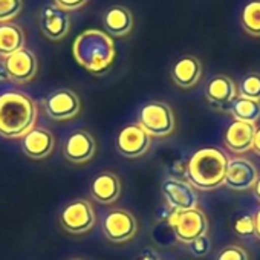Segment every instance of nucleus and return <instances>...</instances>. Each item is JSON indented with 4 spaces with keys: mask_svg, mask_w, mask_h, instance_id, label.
I'll use <instances>...</instances> for the list:
<instances>
[{
    "mask_svg": "<svg viewBox=\"0 0 260 260\" xmlns=\"http://www.w3.org/2000/svg\"><path fill=\"white\" fill-rule=\"evenodd\" d=\"M254 225H255V230H254V236H257L260 239V210L255 213L254 216Z\"/></svg>",
    "mask_w": 260,
    "mask_h": 260,
    "instance_id": "obj_32",
    "label": "nucleus"
},
{
    "mask_svg": "<svg viewBox=\"0 0 260 260\" xmlns=\"http://www.w3.org/2000/svg\"><path fill=\"white\" fill-rule=\"evenodd\" d=\"M96 222V213L90 201L74 199L60 213V225L69 234L81 236L89 233Z\"/></svg>",
    "mask_w": 260,
    "mask_h": 260,
    "instance_id": "obj_5",
    "label": "nucleus"
},
{
    "mask_svg": "<svg viewBox=\"0 0 260 260\" xmlns=\"http://www.w3.org/2000/svg\"><path fill=\"white\" fill-rule=\"evenodd\" d=\"M90 196L104 205L116 202L121 196V181L112 172L98 173L90 182Z\"/></svg>",
    "mask_w": 260,
    "mask_h": 260,
    "instance_id": "obj_19",
    "label": "nucleus"
},
{
    "mask_svg": "<svg viewBox=\"0 0 260 260\" xmlns=\"http://www.w3.org/2000/svg\"><path fill=\"white\" fill-rule=\"evenodd\" d=\"M161 191L172 211H185L198 207V194L194 187L187 181L167 178L161 185Z\"/></svg>",
    "mask_w": 260,
    "mask_h": 260,
    "instance_id": "obj_10",
    "label": "nucleus"
},
{
    "mask_svg": "<svg viewBox=\"0 0 260 260\" xmlns=\"http://www.w3.org/2000/svg\"><path fill=\"white\" fill-rule=\"evenodd\" d=\"M22 0H0V23H8L22 11Z\"/></svg>",
    "mask_w": 260,
    "mask_h": 260,
    "instance_id": "obj_26",
    "label": "nucleus"
},
{
    "mask_svg": "<svg viewBox=\"0 0 260 260\" xmlns=\"http://www.w3.org/2000/svg\"><path fill=\"white\" fill-rule=\"evenodd\" d=\"M237 95L242 98L260 101V74L258 72L246 74L239 83Z\"/></svg>",
    "mask_w": 260,
    "mask_h": 260,
    "instance_id": "obj_24",
    "label": "nucleus"
},
{
    "mask_svg": "<svg viewBox=\"0 0 260 260\" xmlns=\"http://www.w3.org/2000/svg\"><path fill=\"white\" fill-rule=\"evenodd\" d=\"M55 147V138L51 130L45 127H34L22 138L23 153L36 161L48 158Z\"/></svg>",
    "mask_w": 260,
    "mask_h": 260,
    "instance_id": "obj_14",
    "label": "nucleus"
},
{
    "mask_svg": "<svg viewBox=\"0 0 260 260\" xmlns=\"http://www.w3.org/2000/svg\"><path fill=\"white\" fill-rule=\"evenodd\" d=\"M25 48V34L16 23H0V57H10L11 54Z\"/></svg>",
    "mask_w": 260,
    "mask_h": 260,
    "instance_id": "obj_21",
    "label": "nucleus"
},
{
    "mask_svg": "<svg viewBox=\"0 0 260 260\" xmlns=\"http://www.w3.org/2000/svg\"><path fill=\"white\" fill-rule=\"evenodd\" d=\"M230 113L233 115L234 121L255 124L260 118V101L237 96L230 106Z\"/></svg>",
    "mask_w": 260,
    "mask_h": 260,
    "instance_id": "obj_22",
    "label": "nucleus"
},
{
    "mask_svg": "<svg viewBox=\"0 0 260 260\" xmlns=\"http://www.w3.org/2000/svg\"><path fill=\"white\" fill-rule=\"evenodd\" d=\"M87 4V0H55V5H58L64 11L78 10Z\"/></svg>",
    "mask_w": 260,
    "mask_h": 260,
    "instance_id": "obj_29",
    "label": "nucleus"
},
{
    "mask_svg": "<svg viewBox=\"0 0 260 260\" xmlns=\"http://www.w3.org/2000/svg\"><path fill=\"white\" fill-rule=\"evenodd\" d=\"M138 124L150 137L164 138L175 130V115L167 103L149 101L140 109Z\"/></svg>",
    "mask_w": 260,
    "mask_h": 260,
    "instance_id": "obj_4",
    "label": "nucleus"
},
{
    "mask_svg": "<svg viewBox=\"0 0 260 260\" xmlns=\"http://www.w3.org/2000/svg\"><path fill=\"white\" fill-rule=\"evenodd\" d=\"M252 150L260 155V127L255 128V135H254V143H252Z\"/></svg>",
    "mask_w": 260,
    "mask_h": 260,
    "instance_id": "obj_31",
    "label": "nucleus"
},
{
    "mask_svg": "<svg viewBox=\"0 0 260 260\" xmlns=\"http://www.w3.org/2000/svg\"><path fill=\"white\" fill-rule=\"evenodd\" d=\"M258 178L255 166L245 158H231L226 169L225 184L231 190H248L252 188Z\"/></svg>",
    "mask_w": 260,
    "mask_h": 260,
    "instance_id": "obj_15",
    "label": "nucleus"
},
{
    "mask_svg": "<svg viewBox=\"0 0 260 260\" xmlns=\"http://www.w3.org/2000/svg\"><path fill=\"white\" fill-rule=\"evenodd\" d=\"M240 25L251 37H260V0H251L240 11Z\"/></svg>",
    "mask_w": 260,
    "mask_h": 260,
    "instance_id": "obj_23",
    "label": "nucleus"
},
{
    "mask_svg": "<svg viewBox=\"0 0 260 260\" xmlns=\"http://www.w3.org/2000/svg\"><path fill=\"white\" fill-rule=\"evenodd\" d=\"M40 29L49 40H61L68 36L71 28V20L68 11L61 10L58 5L48 4L40 10Z\"/></svg>",
    "mask_w": 260,
    "mask_h": 260,
    "instance_id": "obj_13",
    "label": "nucleus"
},
{
    "mask_svg": "<svg viewBox=\"0 0 260 260\" xmlns=\"http://www.w3.org/2000/svg\"><path fill=\"white\" fill-rule=\"evenodd\" d=\"M96 153V141L87 130L69 134L63 144V156L72 164H86Z\"/></svg>",
    "mask_w": 260,
    "mask_h": 260,
    "instance_id": "obj_12",
    "label": "nucleus"
},
{
    "mask_svg": "<svg viewBox=\"0 0 260 260\" xmlns=\"http://www.w3.org/2000/svg\"><path fill=\"white\" fill-rule=\"evenodd\" d=\"M8 77H7V72H5V68H4V63H0V83L7 81Z\"/></svg>",
    "mask_w": 260,
    "mask_h": 260,
    "instance_id": "obj_34",
    "label": "nucleus"
},
{
    "mask_svg": "<svg viewBox=\"0 0 260 260\" xmlns=\"http://www.w3.org/2000/svg\"><path fill=\"white\" fill-rule=\"evenodd\" d=\"M205 96L216 109L230 110L231 103L237 98V86L230 77L216 75L208 81L205 87Z\"/></svg>",
    "mask_w": 260,
    "mask_h": 260,
    "instance_id": "obj_16",
    "label": "nucleus"
},
{
    "mask_svg": "<svg viewBox=\"0 0 260 260\" xmlns=\"http://www.w3.org/2000/svg\"><path fill=\"white\" fill-rule=\"evenodd\" d=\"M255 124L243 122V121H233L223 137V144L228 150L234 153H245L252 150L254 135H255Z\"/></svg>",
    "mask_w": 260,
    "mask_h": 260,
    "instance_id": "obj_17",
    "label": "nucleus"
},
{
    "mask_svg": "<svg viewBox=\"0 0 260 260\" xmlns=\"http://www.w3.org/2000/svg\"><path fill=\"white\" fill-rule=\"evenodd\" d=\"M104 29L110 37H124L134 28V16L125 7H110L103 16Z\"/></svg>",
    "mask_w": 260,
    "mask_h": 260,
    "instance_id": "obj_20",
    "label": "nucleus"
},
{
    "mask_svg": "<svg viewBox=\"0 0 260 260\" xmlns=\"http://www.w3.org/2000/svg\"><path fill=\"white\" fill-rule=\"evenodd\" d=\"M216 260H248V254L237 245H228L216 255Z\"/></svg>",
    "mask_w": 260,
    "mask_h": 260,
    "instance_id": "obj_28",
    "label": "nucleus"
},
{
    "mask_svg": "<svg viewBox=\"0 0 260 260\" xmlns=\"http://www.w3.org/2000/svg\"><path fill=\"white\" fill-rule=\"evenodd\" d=\"M72 54L75 61L87 72L101 75L104 74L115 60V43L113 39L100 29H86L77 36Z\"/></svg>",
    "mask_w": 260,
    "mask_h": 260,
    "instance_id": "obj_2",
    "label": "nucleus"
},
{
    "mask_svg": "<svg viewBox=\"0 0 260 260\" xmlns=\"http://www.w3.org/2000/svg\"><path fill=\"white\" fill-rule=\"evenodd\" d=\"M169 225L172 226L176 239L184 243L207 234L208 220L201 208H191L185 211H172L169 216Z\"/></svg>",
    "mask_w": 260,
    "mask_h": 260,
    "instance_id": "obj_6",
    "label": "nucleus"
},
{
    "mask_svg": "<svg viewBox=\"0 0 260 260\" xmlns=\"http://www.w3.org/2000/svg\"><path fill=\"white\" fill-rule=\"evenodd\" d=\"M137 260H162V258L159 257V254H158L155 249L146 248V249H143V251L140 252V255L137 257Z\"/></svg>",
    "mask_w": 260,
    "mask_h": 260,
    "instance_id": "obj_30",
    "label": "nucleus"
},
{
    "mask_svg": "<svg viewBox=\"0 0 260 260\" xmlns=\"http://www.w3.org/2000/svg\"><path fill=\"white\" fill-rule=\"evenodd\" d=\"M46 115L54 121H69L78 116L81 110V100L80 96L66 87L57 89L51 92L42 101Z\"/></svg>",
    "mask_w": 260,
    "mask_h": 260,
    "instance_id": "obj_9",
    "label": "nucleus"
},
{
    "mask_svg": "<svg viewBox=\"0 0 260 260\" xmlns=\"http://www.w3.org/2000/svg\"><path fill=\"white\" fill-rule=\"evenodd\" d=\"M36 101L17 90L0 93V137L8 140L23 138L37 121Z\"/></svg>",
    "mask_w": 260,
    "mask_h": 260,
    "instance_id": "obj_1",
    "label": "nucleus"
},
{
    "mask_svg": "<svg viewBox=\"0 0 260 260\" xmlns=\"http://www.w3.org/2000/svg\"><path fill=\"white\" fill-rule=\"evenodd\" d=\"M101 230L107 240L113 243H124L137 236L138 220L128 210L113 208L103 217Z\"/></svg>",
    "mask_w": 260,
    "mask_h": 260,
    "instance_id": "obj_7",
    "label": "nucleus"
},
{
    "mask_svg": "<svg viewBox=\"0 0 260 260\" xmlns=\"http://www.w3.org/2000/svg\"><path fill=\"white\" fill-rule=\"evenodd\" d=\"M170 75L178 87L190 89L196 86L202 77V63L194 55H182L172 66Z\"/></svg>",
    "mask_w": 260,
    "mask_h": 260,
    "instance_id": "obj_18",
    "label": "nucleus"
},
{
    "mask_svg": "<svg viewBox=\"0 0 260 260\" xmlns=\"http://www.w3.org/2000/svg\"><path fill=\"white\" fill-rule=\"evenodd\" d=\"M4 68L8 80H11L13 83L25 84L37 75L39 60L32 51L22 48L20 51L11 54L4 60Z\"/></svg>",
    "mask_w": 260,
    "mask_h": 260,
    "instance_id": "obj_11",
    "label": "nucleus"
},
{
    "mask_svg": "<svg viewBox=\"0 0 260 260\" xmlns=\"http://www.w3.org/2000/svg\"><path fill=\"white\" fill-rule=\"evenodd\" d=\"M69 260H83V258H80V257H74V258H69Z\"/></svg>",
    "mask_w": 260,
    "mask_h": 260,
    "instance_id": "obj_35",
    "label": "nucleus"
},
{
    "mask_svg": "<svg viewBox=\"0 0 260 260\" xmlns=\"http://www.w3.org/2000/svg\"><path fill=\"white\" fill-rule=\"evenodd\" d=\"M188 249L194 257H205L211 249V240L207 234H204V236L191 240L188 243Z\"/></svg>",
    "mask_w": 260,
    "mask_h": 260,
    "instance_id": "obj_27",
    "label": "nucleus"
},
{
    "mask_svg": "<svg viewBox=\"0 0 260 260\" xmlns=\"http://www.w3.org/2000/svg\"><path fill=\"white\" fill-rule=\"evenodd\" d=\"M230 158L219 147L196 150L187 162V182L199 190H214L225 184Z\"/></svg>",
    "mask_w": 260,
    "mask_h": 260,
    "instance_id": "obj_3",
    "label": "nucleus"
},
{
    "mask_svg": "<svg viewBox=\"0 0 260 260\" xmlns=\"http://www.w3.org/2000/svg\"><path fill=\"white\" fill-rule=\"evenodd\" d=\"M152 137L138 124H125L115 138V147L119 155L128 159H135L146 155L150 149Z\"/></svg>",
    "mask_w": 260,
    "mask_h": 260,
    "instance_id": "obj_8",
    "label": "nucleus"
},
{
    "mask_svg": "<svg viewBox=\"0 0 260 260\" xmlns=\"http://www.w3.org/2000/svg\"><path fill=\"white\" fill-rule=\"evenodd\" d=\"M233 230L240 237L252 236L254 234V230H255L254 216H251L248 213H239L234 217V220H233Z\"/></svg>",
    "mask_w": 260,
    "mask_h": 260,
    "instance_id": "obj_25",
    "label": "nucleus"
},
{
    "mask_svg": "<svg viewBox=\"0 0 260 260\" xmlns=\"http://www.w3.org/2000/svg\"><path fill=\"white\" fill-rule=\"evenodd\" d=\"M252 193H254V196L257 198V201L260 202V176L257 178L255 184L252 185Z\"/></svg>",
    "mask_w": 260,
    "mask_h": 260,
    "instance_id": "obj_33",
    "label": "nucleus"
}]
</instances>
